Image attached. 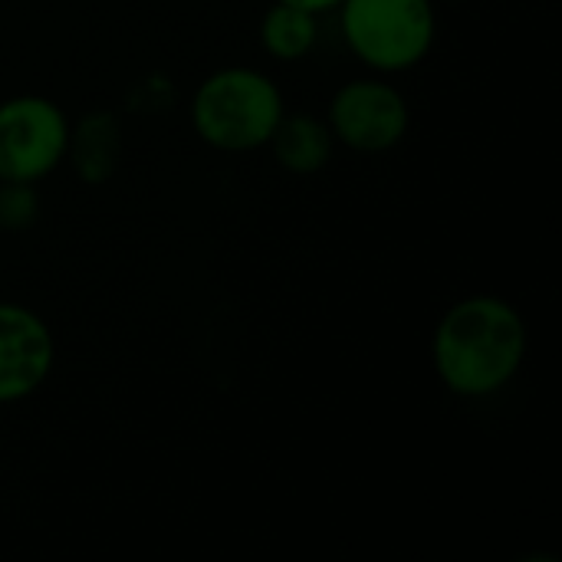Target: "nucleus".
I'll list each match as a JSON object with an SVG mask.
<instances>
[{
	"label": "nucleus",
	"instance_id": "6",
	"mask_svg": "<svg viewBox=\"0 0 562 562\" xmlns=\"http://www.w3.org/2000/svg\"><path fill=\"white\" fill-rule=\"evenodd\" d=\"M53 369L49 326L26 306L0 303V405L33 395Z\"/></svg>",
	"mask_w": 562,
	"mask_h": 562
},
{
	"label": "nucleus",
	"instance_id": "1",
	"mask_svg": "<svg viewBox=\"0 0 562 562\" xmlns=\"http://www.w3.org/2000/svg\"><path fill=\"white\" fill-rule=\"evenodd\" d=\"M431 356L448 392L487 398L507 389L524 366V316L501 296H468L438 323Z\"/></svg>",
	"mask_w": 562,
	"mask_h": 562
},
{
	"label": "nucleus",
	"instance_id": "10",
	"mask_svg": "<svg viewBox=\"0 0 562 562\" xmlns=\"http://www.w3.org/2000/svg\"><path fill=\"white\" fill-rule=\"evenodd\" d=\"M40 217V198L33 181H0V231H30Z\"/></svg>",
	"mask_w": 562,
	"mask_h": 562
},
{
	"label": "nucleus",
	"instance_id": "8",
	"mask_svg": "<svg viewBox=\"0 0 562 562\" xmlns=\"http://www.w3.org/2000/svg\"><path fill=\"white\" fill-rule=\"evenodd\" d=\"M66 158L72 161L79 181L102 184L115 175L119 165V122L112 112H89L69 125Z\"/></svg>",
	"mask_w": 562,
	"mask_h": 562
},
{
	"label": "nucleus",
	"instance_id": "4",
	"mask_svg": "<svg viewBox=\"0 0 562 562\" xmlns=\"http://www.w3.org/2000/svg\"><path fill=\"white\" fill-rule=\"evenodd\" d=\"M69 119L43 95L0 102V181H43L66 158Z\"/></svg>",
	"mask_w": 562,
	"mask_h": 562
},
{
	"label": "nucleus",
	"instance_id": "5",
	"mask_svg": "<svg viewBox=\"0 0 562 562\" xmlns=\"http://www.w3.org/2000/svg\"><path fill=\"white\" fill-rule=\"evenodd\" d=\"M412 112L405 95L382 79L346 82L329 102V132L352 151L379 155L395 148L408 132Z\"/></svg>",
	"mask_w": 562,
	"mask_h": 562
},
{
	"label": "nucleus",
	"instance_id": "2",
	"mask_svg": "<svg viewBox=\"0 0 562 562\" xmlns=\"http://www.w3.org/2000/svg\"><path fill=\"white\" fill-rule=\"evenodd\" d=\"M283 112L277 82L247 66L211 72L191 99L194 132L221 151H254L267 145Z\"/></svg>",
	"mask_w": 562,
	"mask_h": 562
},
{
	"label": "nucleus",
	"instance_id": "3",
	"mask_svg": "<svg viewBox=\"0 0 562 562\" xmlns=\"http://www.w3.org/2000/svg\"><path fill=\"white\" fill-rule=\"evenodd\" d=\"M346 46L375 72L418 66L435 43L431 0H342Z\"/></svg>",
	"mask_w": 562,
	"mask_h": 562
},
{
	"label": "nucleus",
	"instance_id": "9",
	"mask_svg": "<svg viewBox=\"0 0 562 562\" xmlns=\"http://www.w3.org/2000/svg\"><path fill=\"white\" fill-rule=\"evenodd\" d=\"M260 43L273 59H303L316 46V13L273 0L260 20Z\"/></svg>",
	"mask_w": 562,
	"mask_h": 562
},
{
	"label": "nucleus",
	"instance_id": "7",
	"mask_svg": "<svg viewBox=\"0 0 562 562\" xmlns=\"http://www.w3.org/2000/svg\"><path fill=\"white\" fill-rule=\"evenodd\" d=\"M333 142L336 138L323 119L310 112H283L267 145L273 148V158L283 171L316 175L333 158Z\"/></svg>",
	"mask_w": 562,
	"mask_h": 562
},
{
	"label": "nucleus",
	"instance_id": "11",
	"mask_svg": "<svg viewBox=\"0 0 562 562\" xmlns=\"http://www.w3.org/2000/svg\"><path fill=\"white\" fill-rule=\"evenodd\" d=\"M283 3L303 7V10H310V13H323V10H336L342 0H283Z\"/></svg>",
	"mask_w": 562,
	"mask_h": 562
}]
</instances>
